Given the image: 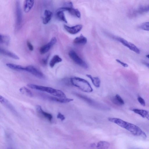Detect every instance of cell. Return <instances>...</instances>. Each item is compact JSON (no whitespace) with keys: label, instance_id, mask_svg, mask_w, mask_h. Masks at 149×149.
<instances>
[{"label":"cell","instance_id":"cell-1","mask_svg":"<svg viewBox=\"0 0 149 149\" xmlns=\"http://www.w3.org/2000/svg\"><path fill=\"white\" fill-rule=\"evenodd\" d=\"M108 120L127 130L135 136L144 138L147 137L145 133L139 127L134 124L117 118H109Z\"/></svg>","mask_w":149,"mask_h":149},{"label":"cell","instance_id":"cell-2","mask_svg":"<svg viewBox=\"0 0 149 149\" xmlns=\"http://www.w3.org/2000/svg\"><path fill=\"white\" fill-rule=\"evenodd\" d=\"M27 86L31 89L46 92L58 97L66 98L65 93L62 91L59 90L54 89L50 87L32 84H29L27 85Z\"/></svg>","mask_w":149,"mask_h":149},{"label":"cell","instance_id":"cell-3","mask_svg":"<svg viewBox=\"0 0 149 149\" xmlns=\"http://www.w3.org/2000/svg\"><path fill=\"white\" fill-rule=\"evenodd\" d=\"M70 83L84 92H92L93 89L89 83L86 80L77 77H74L70 79Z\"/></svg>","mask_w":149,"mask_h":149},{"label":"cell","instance_id":"cell-4","mask_svg":"<svg viewBox=\"0 0 149 149\" xmlns=\"http://www.w3.org/2000/svg\"><path fill=\"white\" fill-rule=\"evenodd\" d=\"M41 97L48 100L61 103H67L73 100V99L68 98H61L53 97L43 93L38 94Z\"/></svg>","mask_w":149,"mask_h":149},{"label":"cell","instance_id":"cell-5","mask_svg":"<svg viewBox=\"0 0 149 149\" xmlns=\"http://www.w3.org/2000/svg\"><path fill=\"white\" fill-rule=\"evenodd\" d=\"M69 55L70 58L77 64L84 68H87V63L81 58L73 50H71L69 52Z\"/></svg>","mask_w":149,"mask_h":149},{"label":"cell","instance_id":"cell-6","mask_svg":"<svg viewBox=\"0 0 149 149\" xmlns=\"http://www.w3.org/2000/svg\"><path fill=\"white\" fill-rule=\"evenodd\" d=\"M16 26L19 28L21 24L22 21V14L20 2L17 1L15 4Z\"/></svg>","mask_w":149,"mask_h":149},{"label":"cell","instance_id":"cell-7","mask_svg":"<svg viewBox=\"0 0 149 149\" xmlns=\"http://www.w3.org/2000/svg\"><path fill=\"white\" fill-rule=\"evenodd\" d=\"M24 71L30 73L38 78H43L44 77L41 71L33 65H30L24 67Z\"/></svg>","mask_w":149,"mask_h":149},{"label":"cell","instance_id":"cell-8","mask_svg":"<svg viewBox=\"0 0 149 149\" xmlns=\"http://www.w3.org/2000/svg\"><path fill=\"white\" fill-rule=\"evenodd\" d=\"M56 39L55 37H53L48 43L43 46L40 48V53L43 54L48 52L52 46L56 43Z\"/></svg>","mask_w":149,"mask_h":149},{"label":"cell","instance_id":"cell-9","mask_svg":"<svg viewBox=\"0 0 149 149\" xmlns=\"http://www.w3.org/2000/svg\"><path fill=\"white\" fill-rule=\"evenodd\" d=\"M82 25L81 24H78L71 27L66 25H64V27L66 31L72 34H74L79 32L82 29Z\"/></svg>","mask_w":149,"mask_h":149},{"label":"cell","instance_id":"cell-10","mask_svg":"<svg viewBox=\"0 0 149 149\" xmlns=\"http://www.w3.org/2000/svg\"><path fill=\"white\" fill-rule=\"evenodd\" d=\"M58 10L63 11H67L71 15L80 18L81 17V13L78 9H75L72 7H64L60 8Z\"/></svg>","mask_w":149,"mask_h":149},{"label":"cell","instance_id":"cell-11","mask_svg":"<svg viewBox=\"0 0 149 149\" xmlns=\"http://www.w3.org/2000/svg\"><path fill=\"white\" fill-rule=\"evenodd\" d=\"M36 110L40 115L49 121H51L53 119V116L51 114L44 111L40 105L37 106Z\"/></svg>","mask_w":149,"mask_h":149},{"label":"cell","instance_id":"cell-12","mask_svg":"<svg viewBox=\"0 0 149 149\" xmlns=\"http://www.w3.org/2000/svg\"><path fill=\"white\" fill-rule=\"evenodd\" d=\"M0 54L15 59H19V57L14 53L0 47Z\"/></svg>","mask_w":149,"mask_h":149},{"label":"cell","instance_id":"cell-13","mask_svg":"<svg viewBox=\"0 0 149 149\" xmlns=\"http://www.w3.org/2000/svg\"><path fill=\"white\" fill-rule=\"evenodd\" d=\"M131 110L135 113L139 115L143 118H146L149 119V112L147 111L137 109H132Z\"/></svg>","mask_w":149,"mask_h":149},{"label":"cell","instance_id":"cell-14","mask_svg":"<svg viewBox=\"0 0 149 149\" xmlns=\"http://www.w3.org/2000/svg\"><path fill=\"white\" fill-rule=\"evenodd\" d=\"M74 93L76 96L82 99L90 105L94 106H97V103H95L94 101L86 96L77 93Z\"/></svg>","mask_w":149,"mask_h":149},{"label":"cell","instance_id":"cell-15","mask_svg":"<svg viewBox=\"0 0 149 149\" xmlns=\"http://www.w3.org/2000/svg\"><path fill=\"white\" fill-rule=\"evenodd\" d=\"M34 3L33 0H26L24 1V9L25 13H28L31 9Z\"/></svg>","mask_w":149,"mask_h":149},{"label":"cell","instance_id":"cell-16","mask_svg":"<svg viewBox=\"0 0 149 149\" xmlns=\"http://www.w3.org/2000/svg\"><path fill=\"white\" fill-rule=\"evenodd\" d=\"M45 17L43 19V23L44 24L48 23L51 20L53 15L52 13L50 11L46 10L44 12Z\"/></svg>","mask_w":149,"mask_h":149},{"label":"cell","instance_id":"cell-17","mask_svg":"<svg viewBox=\"0 0 149 149\" xmlns=\"http://www.w3.org/2000/svg\"><path fill=\"white\" fill-rule=\"evenodd\" d=\"M111 101L114 104L118 106L123 105L125 104L123 100L118 94H116L115 96L112 98Z\"/></svg>","mask_w":149,"mask_h":149},{"label":"cell","instance_id":"cell-18","mask_svg":"<svg viewBox=\"0 0 149 149\" xmlns=\"http://www.w3.org/2000/svg\"><path fill=\"white\" fill-rule=\"evenodd\" d=\"M87 42L86 38L82 34H81L79 36L75 38L74 40V42L76 44L84 45Z\"/></svg>","mask_w":149,"mask_h":149},{"label":"cell","instance_id":"cell-19","mask_svg":"<svg viewBox=\"0 0 149 149\" xmlns=\"http://www.w3.org/2000/svg\"><path fill=\"white\" fill-rule=\"evenodd\" d=\"M86 76L91 80L93 85L96 87H99L100 85V80L98 77H93L91 75L86 74Z\"/></svg>","mask_w":149,"mask_h":149},{"label":"cell","instance_id":"cell-20","mask_svg":"<svg viewBox=\"0 0 149 149\" xmlns=\"http://www.w3.org/2000/svg\"><path fill=\"white\" fill-rule=\"evenodd\" d=\"M62 61L61 58L58 55H54L52 58L49 63L50 67L52 68L55 65Z\"/></svg>","mask_w":149,"mask_h":149},{"label":"cell","instance_id":"cell-21","mask_svg":"<svg viewBox=\"0 0 149 149\" xmlns=\"http://www.w3.org/2000/svg\"><path fill=\"white\" fill-rule=\"evenodd\" d=\"M6 66L9 68L17 71H24V67L21 65L11 63H7Z\"/></svg>","mask_w":149,"mask_h":149},{"label":"cell","instance_id":"cell-22","mask_svg":"<svg viewBox=\"0 0 149 149\" xmlns=\"http://www.w3.org/2000/svg\"><path fill=\"white\" fill-rule=\"evenodd\" d=\"M20 92L23 94L29 97H33V94L32 92L27 88L24 86L22 87L19 89Z\"/></svg>","mask_w":149,"mask_h":149},{"label":"cell","instance_id":"cell-23","mask_svg":"<svg viewBox=\"0 0 149 149\" xmlns=\"http://www.w3.org/2000/svg\"><path fill=\"white\" fill-rule=\"evenodd\" d=\"M109 145V143L105 141H100L97 144L96 147L99 149H107Z\"/></svg>","mask_w":149,"mask_h":149},{"label":"cell","instance_id":"cell-24","mask_svg":"<svg viewBox=\"0 0 149 149\" xmlns=\"http://www.w3.org/2000/svg\"><path fill=\"white\" fill-rule=\"evenodd\" d=\"M56 15L57 17L60 20L65 23H67V21L65 17L63 11L58 10Z\"/></svg>","mask_w":149,"mask_h":149},{"label":"cell","instance_id":"cell-25","mask_svg":"<svg viewBox=\"0 0 149 149\" xmlns=\"http://www.w3.org/2000/svg\"><path fill=\"white\" fill-rule=\"evenodd\" d=\"M9 38L8 36L0 34V44L8 45L9 43Z\"/></svg>","mask_w":149,"mask_h":149},{"label":"cell","instance_id":"cell-26","mask_svg":"<svg viewBox=\"0 0 149 149\" xmlns=\"http://www.w3.org/2000/svg\"><path fill=\"white\" fill-rule=\"evenodd\" d=\"M130 49L134 51L137 54L140 53V50L134 44L129 42V45L128 47Z\"/></svg>","mask_w":149,"mask_h":149},{"label":"cell","instance_id":"cell-27","mask_svg":"<svg viewBox=\"0 0 149 149\" xmlns=\"http://www.w3.org/2000/svg\"><path fill=\"white\" fill-rule=\"evenodd\" d=\"M3 104L11 111L12 112H16L13 107L6 99Z\"/></svg>","mask_w":149,"mask_h":149},{"label":"cell","instance_id":"cell-28","mask_svg":"<svg viewBox=\"0 0 149 149\" xmlns=\"http://www.w3.org/2000/svg\"><path fill=\"white\" fill-rule=\"evenodd\" d=\"M149 6H141L139 8L138 12L139 13H142L148 11Z\"/></svg>","mask_w":149,"mask_h":149},{"label":"cell","instance_id":"cell-29","mask_svg":"<svg viewBox=\"0 0 149 149\" xmlns=\"http://www.w3.org/2000/svg\"><path fill=\"white\" fill-rule=\"evenodd\" d=\"M139 27L143 30L149 31V22H145L142 23L139 26Z\"/></svg>","mask_w":149,"mask_h":149},{"label":"cell","instance_id":"cell-30","mask_svg":"<svg viewBox=\"0 0 149 149\" xmlns=\"http://www.w3.org/2000/svg\"><path fill=\"white\" fill-rule=\"evenodd\" d=\"M137 100L139 102L141 105L143 106H145L146 103L144 100L140 96H138Z\"/></svg>","mask_w":149,"mask_h":149},{"label":"cell","instance_id":"cell-31","mask_svg":"<svg viewBox=\"0 0 149 149\" xmlns=\"http://www.w3.org/2000/svg\"><path fill=\"white\" fill-rule=\"evenodd\" d=\"M57 117L58 118L60 119L62 121L64 120L65 118L64 116L60 112L58 113Z\"/></svg>","mask_w":149,"mask_h":149},{"label":"cell","instance_id":"cell-32","mask_svg":"<svg viewBox=\"0 0 149 149\" xmlns=\"http://www.w3.org/2000/svg\"><path fill=\"white\" fill-rule=\"evenodd\" d=\"M27 45L30 50L32 51L33 50V47L31 43L28 40L27 42Z\"/></svg>","mask_w":149,"mask_h":149},{"label":"cell","instance_id":"cell-33","mask_svg":"<svg viewBox=\"0 0 149 149\" xmlns=\"http://www.w3.org/2000/svg\"><path fill=\"white\" fill-rule=\"evenodd\" d=\"M116 61L124 67H128V65L127 64L121 61L119 59H116Z\"/></svg>","mask_w":149,"mask_h":149},{"label":"cell","instance_id":"cell-34","mask_svg":"<svg viewBox=\"0 0 149 149\" xmlns=\"http://www.w3.org/2000/svg\"><path fill=\"white\" fill-rule=\"evenodd\" d=\"M49 56H47L46 58H43L42 60V64L44 65H46Z\"/></svg>","mask_w":149,"mask_h":149},{"label":"cell","instance_id":"cell-35","mask_svg":"<svg viewBox=\"0 0 149 149\" xmlns=\"http://www.w3.org/2000/svg\"><path fill=\"white\" fill-rule=\"evenodd\" d=\"M6 100L4 97L0 95V102L3 104Z\"/></svg>","mask_w":149,"mask_h":149},{"label":"cell","instance_id":"cell-36","mask_svg":"<svg viewBox=\"0 0 149 149\" xmlns=\"http://www.w3.org/2000/svg\"><path fill=\"white\" fill-rule=\"evenodd\" d=\"M143 63L146 66L149 67V64L148 63L146 62H144Z\"/></svg>","mask_w":149,"mask_h":149},{"label":"cell","instance_id":"cell-37","mask_svg":"<svg viewBox=\"0 0 149 149\" xmlns=\"http://www.w3.org/2000/svg\"><path fill=\"white\" fill-rule=\"evenodd\" d=\"M149 55L148 54L146 56V57H147L148 58H149Z\"/></svg>","mask_w":149,"mask_h":149}]
</instances>
